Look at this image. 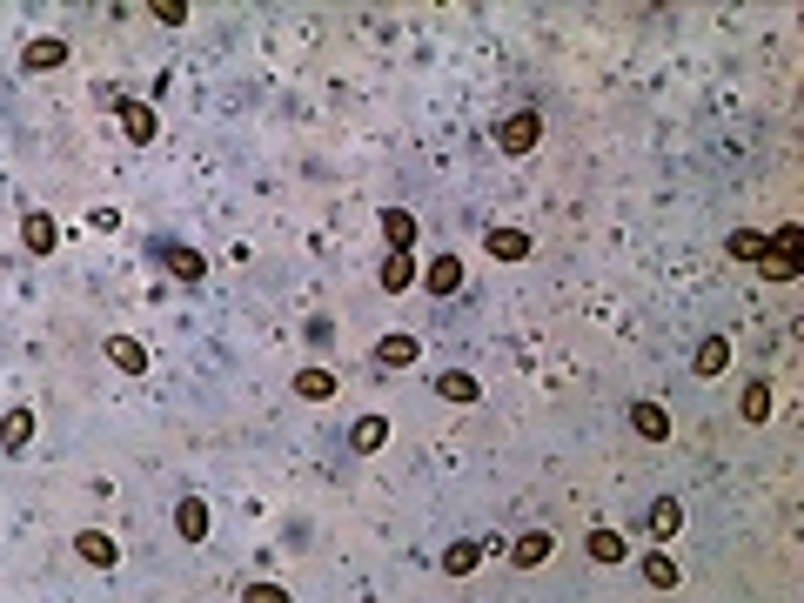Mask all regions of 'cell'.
Wrapping results in <instances>:
<instances>
[{
  "instance_id": "obj_1",
  "label": "cell",
  "mask_w": 804,
  "mask_h": 603,
  "mask_svg": "<svg viewBox=\"0 0 804 603\" xmlns=\"http://www.w3.org/2000/svg\"><path fill=\"white\" fill-rule=\"evenodd\" d=\"M536 141H543V121H536V108H516L503 128H496V148L503 155H530Z\"/></svg>"
},
{
  "instance_id": "obj_2",
  "label": "cell",
  "mask_w": 804,
  "mask_h": 603,
  "mask_svg": "<svg viewBox=\"0 0 804 603\" xmlns=\"http://www.w3.org/2000/svg\"><path fill=\"white\" fill-rule=\"evenodd\" d=\"M114 114H121V134H128L134 148H148V141L161 134V121H155V108H148V101H114Z\"/></svg>"
},
{
  "instance_id": "obj_3",
  "label": "cell",
  "mask_w": 804,
  "mask_h": 603,
  "mask_svg": "<svg viewBox=\"0 0 804 603\" xmlns=\"http://www.w3.org/2000/svg\"><path fill=\"white\" fill-rule=\"evenodd\" d=\"M74 550H81V563H94V570H114V563H121V543H114L108 530H81Z\"/></svg>"
},
{
  "instance_id": "obj_4",
  "label": "cell",
  "mask_w": 804,
  "mask_h": 603,
  "mask_svg": "<svg viewBox=\"0 0 804 603\" xmlns=\"http://www.w3.org/2000/svg\"><path fill=\"white\" fill-rule=\"evenodd\" d=\"M490 550H496L490 536H483V543H476V536H463V543H449V550H443V570H449V577H469V570L490 557Z\"/></svg>"
},
{
  "instance_id": "obj_5",
  "label": "cell",
  "mask_w": 804,
  "mask_h": 603,
  "mask_svg": "<svg viewBox=\"0 0 804 603\" xmlns=\"http://www.w3.org/2000/svg\"><path fill=\"white\" fill-rule=\"evenodd\" d=\"M677 530H684V503H677V496H657V503H650V543H670Z\"/></svg>"
},
{
  "instance_id": "obj_6",
  "label": "cell",
  "mask_w": 804,
  "mask_h": 603,
  "mask_svg": "<svg viewBox=\"0 0 804 603\" xmlns=\"http://www.w3.org/2000/svg\"><path fill=\"white\" fill-rule=\"evenodd\" d=\"M382 242H389V255H409V242H416V215H402V208H382Z\"/></svg>"
},
{
  "instance_id": "obj_7",
  "label": "cell",
  "mask_w": 804,
  "mask_h": 603,
  "mask_svg": "<svg viewBox=\"0 0 804 603\" xmlns=\"http://www.w3.org/2000/svg\"><path fill=\"white\" fill-rule=\"evenodd\" d=\"M416 356H423V342H416V335H382V342H376V362H382V369H409Z\"/></svg>"
},
{
  "instance_id": "obj_8",
  "label": "cell",
  "mask_w": 804,
  "mask_h": 603,
  "mask_svg": "<svg viewBox=\"0 0 804 603\" xmlns=\"http://www.w3.org/2000/svg\"><path fill=\"white\" fill-rule=\"evenodd\" d=\"M27 443H34V409H7V416H0V449L21 456Z\"/></svg>"
},
{
  "instance_id": "obj_9",
  "label": "cell",
  "mask_w": 804,
  "mask_h": 603,
  "mask_svg": "<svg viewBox=\"0 0 804 603\" xmlns=\"http://www.w3.org/2000/svg\"><path fill=\"white\" fill-rule=\"evenodd\" d=\"M108 362L121 376H141V369H148V349H141L134 335H108Z\"/></svg>"
},
{
  "instance_id": "obj_10",
  "label": "cell",
  "mask_w": 804,
  "mask_h": 603,
  "mask_svg": "<svg viewBox=\"0 0 804 603\" xmlns=\"http://www.w3.org/2000/svg\"><path fill=\"white\" fill-rule=\"evenodd\" d=\"M21 67H27V74H54V67H67V41H27Z\"/></svg>"
},
{
  "instance_id": "obj_11",
  "label": "cell",
  "mask_w": 804,
  "mask_h": 603,
  "mask_svg": "<svg viewBox=\"0 0 804 603\" xmlns=\"http://www.w3.org/2000/svg\"><path fill=\"white\" fill-rule=\"evenodd\" d=\"M630 423H637V436H644V443H664V436H670L664 402H637V409H630Z\"/></svg>"
},
{
  "instance_id": "obj_12",
  "label": "cell",
  "mask_w": 804,
  "mask_h": 603,
  "mask_svg": "<svg viewBox=\"0 0 804 603\" xmlns=\"http://www.w3.org/2000/svg\"><path fill=\"white\" fill-rule=\"evenodd\" d=\"M21 242L34 248V255H47V248L61 242V228H54V215H41V208H34V215L21 222Z\"/></svg>"
},
{
  "instance_id": "obj_13",
  "label": "cell",
  "mask_w": 804,
  "mask_h": 603,
  "mask_svg": "<svg viewBox=\"0 0 804 603\" xmlns=\"http://www.w3.org/2000/svg\"><path fill=\"white\" fill-rule=\"evenodd\" d=\"M175 530L188 536V543H201V536H208V503H201V496H181V510H175Z\"/></svg>"
},
{
  "instance_id": "obj_14",
  "label": "cell",
  "mask_w": 804,
  "mask_h": 603,
  "mask_svg": "<svg viewBox=\"0 0 804 603\" xmlns=\"http://www.w3.org/2000/svg\"><path fill=\"white\" fill-rule=\"evenodd\" d=\"M436 396H443V402H476V396H483V382L469 376V369H449V376H436Z\"/></svg>"
},
{
  "instance_id": "obj_15",
  "label": "cell",
  "mask_w": 804,
  "mask_h": 603,
  "mask_svg": "<svg viewBox=\"0 0 804 603\" xmlns=\"http://www.w3.org/2000/svg\"><path fill=\"white\" fill-rule=\"evenodd\" d=\"M490 255L496 262H523V255H530V235H523V228H490Z\"/></svg>"
},
{
  "instance_id": "obj_16",
  "label": "cell",
  "mask_w": 804,
  "mask_h": 603,
  "mask_svg": "<svg viewBox=\"0 0 804 603\" xmlns=\"http://www.w3.org/2000/svg\"><path fill=\"white\" fill-rule=\"evenodd\" d=\"M161 268L181 275V282H201V275H208V262H201L195 248H161Z\"/></svg>"
},
{
  "instance_id": "obj_17",
  "label": "cell",
  "mask_w": 804,
  "mask_h": 603,
  "mask_svg": "<svg viewBox=\"0 0 804 603\" xmlns=\"http://www.w3.org/2000/svg\"><path fill=\"white\" fill-rule=\"evenodd\" d=\"M463 289V262H456V255H436V262H429V295H456Z\"/></svg>"
},
{
  "instance_id": "obj_18",
  "label": "cell",
  "mask_w": 804,
  "mask_h": 603,
  "mask_svg": "<svg viewBox=\"0 0 804 603\" xmlns=\"http://www.w3.org/2000/svg\"><path fill=\"white\" fill-rule=\"evenodd\" d=\"M543 557H550V536H543V530H523L510 543V563H523V570H536Z\"/></svg>"
},
{
  "instance_id": "obj_19",
  "label": "cell",
  "mask_w": 804,
  "mask_h": 603,
  "mask_svg": "<svg viewBox=\"0 0 804 603\" xmlns=\"http://www.w3.org/2000/svg\"><path fill=\"white\" fill-rule=\"evenodd\" d=\"M349 443H356V449H362V456H376V449H382V443H389V423H382V416H362V423H356V429H349Z\"/></svg>"
},
{
  "instance_id": "obj_20",
  "label": "cell",
  "mask_w": 804,
  "mask_h": 603,
  "mask_svg": "<svg viewBox=\"0 0 804 603\" xmlns=\"http://www.w3.org/2000/svg\"><path fill=\"white\" fill-rule=\"evenodd\" d=\"M724 369H731V342H724V335H711V342L697 349V376H724Z\"/></svg>"
},
{
  "instance_id": "obj_21",
  "label": "cell",
  "mask_w": 804,
  "mask_h": 603,
  "mask_svg": "<svg viewBox=\"0 0 804 603\" xmlns=\"http://www.w3.org/2000/svg\"><path fill=\"white\" fill-rule=\"evenodd\" d=\"M382 289H389V295L416 289V262H409V255H389V262H382Z\"/></svg>"
},
{
  "instance_id": "obj_22",
  "label": "cell",
  "mask_w": 804,
  "mask_h": 603,
  "mask_svg": "<svg viewBox=\"0 0 804 603\" xmlns=\"http://www.w3.org/2000/svg\"><path fill=\"white\" fill-rule=\"evenodd\" d=\"M724 248H731L737 262H764V255H771V242H764L758 228H737V235H731V242H724Z\"/></svg>"
},
{
  "instance_id": "obj_23",
  "label": "cell",
  "mask_w": 804,
  "mask_h": 603,
  "mask_svg": "<svg viewBox=\"0 0 804 603\" xmlns=\"http://www.w3.org/2000/svg\"><path fill=\"white\" fill-rule=\"evenodd\" d=\"M295 396L329 402V396H335V376H329V369H302V376H295Z\"/></svg>"
},
{
  "instance_id": "obj_24",
  "label": "cell",
  "mask_w": 804,
  "mask_h": 603,
  "mask_svg": "<svg viewBox=\"0 0 804 603\" xmlns=\"http://www.w3.org/2000/svg\"><path fill=\"white\" fill-rule=\"evenodd\" d=\"M590 557H597V563H624V536H617V530H590Z\"/></svg>"
},
{
  "instance_id": "obj_25",
  "label": "cell",
  "mask_w": 804,
  "mask_h": 603,
  "mask_svg": "<svg viewBox=\"0 0 804 603\" xmlns=\"http://www.w3.org/2000/svg\"><path fill=\"white\" fill-rule=\"evenodd\" d=\"M644 577L657 583V590H670V583H677V563H670L664 550H644Z\"/></svg>"
},
{
  "instance_id": "obj_26",
  "label": "cell",
  "mask_w": 804,
  "mask_h": 603,
  "mask_svg": "<svg viewBox=\"0 0 804 603\" xmlns=\"http://www.w3.org/2000/svg\"><path fill=\"white\" fill-rule=\"evenodd\" d=\"M737 409H744V423H764V416H771V389H764V382H751Z\"/></svg>"
},
{
  "instance_id": "obj_27",
  "label": "cell",
  "mask_w": 804,
  "mask_h": 603,
  "mask_svg": "<svg viewBox=\"0 0 804 603\" xmlns=\"http://www.w3.org/2000/svg\"><path fill=\"white\" fill-rule=\"evenodd\" d=\"M242 603H289V590H282V583H248Z\"/></svg>"
},
{
  "instance_id": "obj_28",
  "label": "cell",
  "mask_w": 804,
  "mask_h": 603,
  "mask_svg": "<svg viewBox=\"0 0 804 603\" xmlns=\"http://www.w3.org/2000/svg\"><path fill=\"white\" fill-rule=\"evenodd\" d=\"M798 248H804V228H778V248H771V255H784V262H798Z\"/></svg>"
},
{
  "instance_id": "obj_29",
  "label": "cell",
  "mask_w": 804,
  "mask_h": 603,
  "mask_svg": "<svg viewBox=\"0 0 804 603\" xmlns=\"http://www.w3.org/2000/svg\"><path fill=\"white\" fill-rule=\"evenodd\" d=\"M155 14H161L168 27H181V21H188V0H155Z\"/></svg>"
},
{
  "instance_id": "obj_30",
  "label": "cell",
  "mask_w": 804,
  "mask_h": 603,
  "mask_svg": "<svg viewBox=\"0 0 804 603\" xmlns=\"http://www.w3.org/2000/svg\"><path fill=\"white\" fill-rule=\"evenodd\" d=\"M764 275H771V282H791V275H798V262H784V255H764Z\"/></svg>"
}]
</instances>
